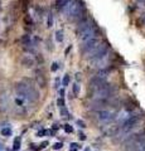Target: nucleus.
<instances>
[{
    "label": "nucleus",
    "instance_id": "15",
    "mask_svg": "<svg viewBox=\"0 0 145 151\" xmlns=\"http://www.w3.org/2000/svg\"><path fill=\"white\" fill-rule=\"evenodd\" d=\"M47 26H48V28L53 26V15H52V13H48V16H47Z\"/></svg>",
    "mask_w": 145,
    "mask_h": 151
},
{
    "label": "nucleus",
    "instance_id": "35",
    "mask_svg": "<svg viewBox=\"0 0 145 151\" xmlns=\"http://www.w3.org/2000/svg\"><path fill=\"white\" fill-rule=\"evenodd\" d=\"M58 128H59L58 124H53V130H58Z\"/></svg>",
    "mask_w": 145,
    "mask_h": 151
},
{
    "label": "nucleus",
    "instance_id": "7",
    "mask_svg": "<svg viewBox=\"0 0 145 151\" xmlns=\"http://www.w3.org/2000/svg\"><path fill=\"white\" fill-rule=\"evenodd\" d=\"M100 44H101V40H100L97 37H96V38H92V39H90V40H87V42L83 43L81 52H82L83 55H86V57H87V55L91 54L93 50L100 46Z\"/></svg>",
    "mask_w": 145,
    "mask_h": 151
},
{
    "label": "nucleus",
    "instance_id": "9",
    "mask_svg": "<svg viewBox=\"0 0 145 151\" xmlns=\"http://www.w3.org/2000/svg\"><path fill=\"white\" fill-rule=\"evenodd\" d=\"M34 76H35V79H37V83L38 86L41 87H46V74H44V71L42 68H38L35 72H34Z\"/></svg>",
    "mask_w": 145,
    "mask_h": 151
},
{
    "label": "nucleus",
    "instance_id": "34",
    "mask_svg": "<svg viewBox=\"0 0 145 151\" xmlns=\"http://www.w3.org/2000/svg\"><path fill=\"white\" fill-rule=\"evenodd\" d=\"M47 145H48V142H47V141H44V142H42V145H41V149H44V147H46V146H47Z\"/></svg>",
    "mask_w": 145,
    "mask_h": 151
},
{
    "label": "nucleus",
    "instance_id": "20",
    "mask_svg": "<svg viewBox=\"0 0 145 151\" xmlns=\"http://www.w3.org/2000/svg\"><path fill=\"white\" fill-rule=\"evenodd\" d=\"M24 21H25L27 24H29V26H33V19H32V16H30V15H25Z\"/></svg>",
    "mask_w": 145,
    "mask_h": 151
},
{
    "label": "nucleus",
    "instance_id": "33",
    "mask_svg": "<svg viewBox=\"0 0 145 151\" xmlns=\"http://www.w3.org/2000/svg\"><path fill=\"white\" fill-rule=\"evenodd\" d=\"M58 92H59V96L64 98V89H59V91H58Z\"/></svg>",
    "mask_w": 145,
    "mask_h": 151
},
{
    "label": "nucleus",
    "instance_id": "6",
    "mask_svg": "<svg viewBox=\"0 0 145 151\" xmlns=\"http://www.w3.org/2000/svg\"><path fill=\"white\" fill-rule=\"evenodd\" d=\"M96 118L102 122V124H110V122H114L117 116L115 112H111L107 110H101V111H96Z\"/></svg>",
    "mask_w": 145,
    "mask_h": 151
},
{
    "label": "nucleus",
    "instance_id": "12",
    "mask_svg": "<svg viewBox=\"0 0 145 151\" xmlns=\"http://www.w3.org/2000/svg\"><path fill=\"white\" fill-rule=\"evenodd\" d=\"M55 40H57L58 43H62L63 42V39H64V37H63V30L62 29H58L57 32H55Z\"/></svg>",
    "mask_w": 145,
    "mask_h": 151
},
{
    "label": "nucleus",
    "instance_id": "25",
    "mask_svg": "<svg viewBox=\"0 0 145 151\" xmlns=\"http://www.w3.org/2000/svg\"><path fill=\"white\" fill-rule=\"evenodd\" d=\"M35 60L38 62V66H41V64H43V58H42V55L41 54H38L37 57H35Z\"/></svg>",
    "mask_w": 145,
    "mask_h": 151
},
{
    "label": "nucleus",
    "instance_id": "22",
    "mask_svg": "<svg viewBox=\"0 0 145 151\" xmlns=\"http://www.w3.org/2000/svg\"><path fill=\"white\" fill-rule=\"evenodd\" d=\"M15 103H16V106L21 107V106H23V103H24V99H23V98H20V97H18V98L15 99Z\"/></svg>",
    "mask_w": 145,
    "mask_h": 151
},
{
    "label": "nucleus",
    "instance_id": "38",
    "mask_svg": "<svg viewBox=\"0 0 145 151\" xmlns=\"http://www.w3.org/2000/svg\"><path fill=\"white\" fill-rule=\"evenodd\" d=\"M0 44H1V40H0Z\"/></svg>",
    "mask_w": 145,
    "mask_h": 151
},
{
    "label": "nucleus",
    "instance_id": "4",
    "mask_svg": "<svg viewBox=\"0 0 145 151\" xmlns=\"http://www.w3.org/2000/svg\"><path fill=\"white\" fill-rule=\"evenodd\" d=\"M116 93V87L111 83H104L97 88L91 89V94L93 99H109L112 98Z\"/></svg>",
    "mask_w": 145,
    "mask_h": 151
},
{
    "label": "nucleus",
    "instance_id": "36",
    "mask_svg": "<svg viewBox=\"0 0 145 151\" xmlns=\"http://www.w3.org/2000/svg\"><path fill=\"white\" fill-rule=\"evenodd\" d=\"M69 151H78V149H75V147H71Z\"/></svg>",
    "mask_w": 145,
    "mask_h": 151
},
{
    "label": "nucleus",
    "instance_id": "23",
    "mask_svg": "<svg viewBox=\"0 0 145 151\" xmlns=\"http://www.w3.org/2000/svg\"><path fill=\"white\" fill-rule=\"evenodd\" d=\"M58 66H59V64H58L57 62H53V63H52V67H51V71H52V72H57V71H58Z\"/></svg>",
    "mask_w": 145,
    "mask_h": 151
},
{
    "label": "nucleus",
    "instance_id": "32",
    "mask_svg": "<svg viewBox=\"0 0 145 151\" xmlns=\"http://www.w3.org/2000/svg\"><path fill=\"white\" fill-rule=\"evenodd\" d=\"M59 85H61V79H59V78H55V87L58 88Z\"/></svg>",
    "mask_w": 145,
    "mask_h": 151
},
{
    "label": "nucleus",
    "instance_id": "17",
    "mask_svg": "<svg viewBox=\"0 0 145 151\" xmlns=\"http://www.w3.org/2000/svg\"><path fill=\"white\" fill-rule=\"evenodd\" d=\"M19 149H20V137L14 140V147H13V150L16 151V150H19Z\"/></svg>",
    "mask_w": 145,
    "mask_h": 151
},
{
    "label": "nucleus",
    "instance_id": "2",
    "mask_svg": "<svg viewBox=\"0 0 145 151\" xmlns=\"http://www.w3.org/2000/svg\"><path fill=\"white\" fill-rule=\"evenodd\" d=\"M15 92L18 94V97L23 98L24 101H28V102H35V101L39 99V92L33 87L29 79L16 83Z\"/></svg>",
    "mask_w": 145,
    "mask_h": 151
},
{
    "label": "nucleus",
    "instance_id": "18",
    "mask_svg": "<svg viewBox=\"0 0 145 151\" xmlns=\"http://www.w3.org/2000/svg\"><path fill=\"white\" fill-rule=\"evenodd\" d=\"M71 82V77L68 76V74H64V77H63V81H62V85L66 87V86H68V83Z\"/></svg>",
    "mask_w": 145,
    "mask_h": 151
},
{
    "label": "nucleus",
    "instance_id": "21",
    "mask_svg": "<svg viewBox=\"0 0 145 151\" xmlns=\"http://www.w3.org/2000/svg\"><path fill=\"white\" fill-rule=\"evenodd\" d=\"M61 116H62V117H71V116H69V112L67 111L66 107L61 108Z\"/></svg>",
    "mask_w": 145,
    "mask_h": 151
},
{
    "label": "nucleus",
    "instance_id": "11",
    "mask_svg": "<svg viewBox=\"0 0 145 151\" xmlns=\"http://www.w3.org/2000/svg\"><path fill=\"white\" fill-rule=\"evenodd\" d=\"M21 64L24 67H28V68H30V67L34 66V59H33L30 55H24L23 59H21Z\"/></svg>",
    "mask_w": 145,
    "mask_h": 151
},
{
    "label": "nucleus",
    "instance_id": "24",
    "mask_svg": "<svg viewBox=\"0 0 145 151\" xmlns=\"http://www.w3.org/2000/svg\"><path fill=\"white\" fill-rule=\"evenodd\" d=\"M62 146H63L62 142H55V144L53 145V149H54V150H59V149H62Z\"/></svg>",
    "mask_w": 145,
    "mask_h": 151
},
{
    "label": "nucleus",
    "instance_id": "31",
    "mask_svg": "<svg viewBox=\"0 0 145 151\" xmlns=\"http://www.w3.org/2000/svg\"><path fill=\"white\" fill-rule=\"evenodd\" d=\"M71 49H72V46H69L68 48H67V49H66V52H64V54H66V55H68V53L71 52Z\"/></svg>",
    "mask_w": 145,
    "mask_h": 151
},
{
    "label": "nucleus",
    "instance_id": "39",
    "mask_svg": "<svg viewBox=\"0 0 145 151\" xmlns=\"http://www.w3.org/2000/svg\"><path fill=\"white\" fill-rule=\"evenodd\" d=\"M87 151H88V150H87Z\"/></svg>",
    "mask_w": 145,
    "mask_h": 151
},
{
    "label": "nucleus",
    "instance_id": "28",
    "mask_svg": "<svg viewBox=\"0 0 145 151\" xmlns=\"http://www.w3.org/2000/svg\"><path fill=\"white\" fill-rule=\"evenodd\" d=\"M47 48H48L49 50H53V48H54V47L52 46V42H51V39H49V38H48V40H47Z\"/></svg>",
    "mask_w": 145,
    "mask_h": 151
},
{
    "label": "nucleus",
    "instance_id": "16",
    "mask_svg": "<svg viewBox=\"0 0 145 151\" xmlns=\"http://www.w3.org/2000/svg\"><path fill=\"white\" fill-rule=\"evenodd\" d=\"M57 106H58L59 108L66 107V102H64V98H63V97H59V98L57 99Z\"/></svg>",
    "mask_w": 145,
    "mask_h": 151
},
{
    "label": "nucleus",
    "instance_id": "14",
    "mask_svg": "<svg viewBox=\"0 0 145 151\" xmlns=\"http://www.w3.org/2000/svg\"><path fill=\"white\" fill-rule=\"evenodd\" d=\"M80 91H81V87H80V85L78 83H73V86H72V92H73V94L75 96H78L80 94Z\"/></svg>",
    "mask_w": 145,
    "mask_h": 151
},
{
    "label": "nucleus",
    "instance_id": "5",
    "mask_svg": "<svg viewBox=\"0 0 145 151\" xmlns=\"http://www.w3.org/2000/svg\"><path fill=\"white\" fill-rule=\"evenodd\" d=\"M141 121V115H132V116H129L127 118L122 122V125L120 126V133L122 135H127L130 133L132 130H135L138 127L139 122Z\"/></svg>",
    "mask_w": 145,
    "mask_h": 151
},
{
    "label": "nucleus",
    "instance_id": "1",
    "mask_svg": "<svg viewBox=\"0 0 145 151\" xmlns=\"http://www.w3.org/2000/svg\"><path fill=\"white\" fill-rule=\"evenodd\" d=\"M98 28L97 25L93 23V21H90L87 16H83V18L77 21V30L76 34L80 38V40L82 43H85L87 40H90L92 38H96L98 35Z\"/></svg>",
    "mask_w": 145,
    "mask_h": 151
},
{
    "label": "nucleus",
    "instance_id": "8",
    "mask_svg": "<svg viewBox=\"0 0 145 151\" xmlns=\"http://www.w3.org/2000/svg\"><path fill=\"white\" fill-rule=\"evenodd\" d=\"M104 83H106V78L95 74L93 77H91L90 82H88V87H90V89H95V88H97L98 86L104 85Z\"/></svg>",
    "mask_w": 145,
    "mask_h": 151
},
{
    "label": "nucleus",
    "instance_id": "3",
    "mask_svg": "<svg viewBox=\"0 0 145 151\" xmlns=\"http://www.w3.org/2000/svg\"><path fill=\"white\" fill-rule=\"evenodd\" d=\"M109 50H110L109 44L107 43H101L91 54L87 55V58L90 59V62L93 67H98V64H102L106 60V58L109 57Z\"/></svg>",
    "mask_w": 145,
    "mask_h": 151
},
{
    "label": "nucleus",
    "instance_id": "37",
    "mask_svg": "<svg viewBox=\"0 0 145 151\" xmlns=\"http://www.w3.org/2000/svg\"><path fill=\"white\" fill-rule=\"evenodd\" d=\"M143 23H144V24H145V18H144V19H143Z\"/></svg>",
    "mask_w": 145,
    "mask_h": 151
},
{
    "label": "nucleus",
    "instance_id": "19",
    "mask_svg": "<svg viewBox=\"0 0 145 151\" xmlns=\"http://www.w3.org/2000/svg\"><path fill=\"white\" fill-rule=\"evenodd\" d=\"M63 128H64V131H66L67 133H72V132H73V127H72L69 124H66V125L63 126Z\"/></svg>",
    "mask_w": 145,
    "mask_h": 151
},
{
    "label": "nucleus",
    "instance_id": "26",
    "mask_svg": "<svg viewBox=\"0 0 145 151\" xmlns=\"http://www.w3.org/2000/svg\"><path fill=\"white\" fill-rule=\"evenodd\" d=\"M47 133H48L47 130H41V131H38V132H37V136L42 137V136H44V135H47Z\"/></svg>",
    "mask_w": 145,
    "mask_h": 151
},
{
    "label": "nucleus",
    "instance_id": "29",
    "mask_svg": "<svg viewBox=\"0 0 145 151\" xmlns=\"http://www.w3.org/2000/svg\"><path fill=\"white\" fill-rule=\"evenodd\" d=\"M78 136H80V140H81V141H85V140H86V135H85V133H83L82 131L78 132Z\"/></svg>",
    "mask_w": 145,
    "mask_h": 151
},
{
    "label": "nucleus",
    "instance_id": "27",
    "mask_svg": "<svg viewBox=\"0 0 145 151\" xmlns=\"http://www.w3.org/2000/svg\"><path fill=\"white\" fill-rule=\"evenodd\" d=\"M76 122H77V125H78L81 128H85V127H87V126H86V124H85V122H83L82 120H77Z\"/></svg>",
    "mask_w": 145,
    "mask_h": 151
},
{
    "label": "nucleus",
    "instance_id": "13",
    "mask_svg": "<svg viewBox=\"0 0 145 151\" xmlns=\"http://www.w3.org/2000/svg\"><path fill=\"white\" fill-rule=\"evenodd\" d=\"M13 135V130L10 127H5V128H3L1 130V136H4V137H10Z\"/></svg>",
    "mask_w": 145,
    "mask_h": 151
},
{
    "label": "nucleus",
    "instance_id": "30",
    "mask_svg": "<svg viewBox=\"0 0 145 151\" xmlns=\"http://www.w3.org/2000/svg\"><path fill=\"white\" fill-rule=\"evenodd\" d=\"M71 147H75V149H80L81 146H80L78 144H76V142H72V144H71Z\"/></svg>",
    "mask_w": 145,
    "mask_h": 151
},
{
    "label": "nucleus",
    "instance_id": "10",
    "mask_svg": "<svg viewBox=\"0 0 145 151\" xmlns=\"http://www.w3.org/2000/svg\"><path fill=\"white\" fill-rule=\"evenodd\" d=\"M20 43L23 44L24 47H28V46H33V44H35L34 40L32 39V35H30V34H24L23 37L20 38Z\"/></svg>",
    "mask_w": 145,
    "mask_h": 151
}]
</instances>
